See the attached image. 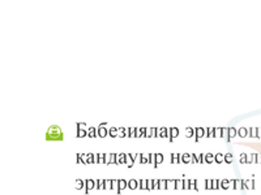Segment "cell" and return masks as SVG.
Masks as SVG:
<instances>
[{"instance_id": "8fae6325", "label": "cell", "mask_w": 261, "mask_h": 195, "mask_svg": "<svg viewBox=\"0 0 261 195\" xmlns=\"http://www.w3.org/2000/svg\"><path fill=\"white\" fill-rule=\"evenodd\" d=\"M187 136H192V129H191V127L187 129Z\"/></svg>"}, {"instance_id": "5b68a950", "label": "cell", "mask_w": 261, "mask_h": 195, "mask_svg": "<svg viewBox=\"0 0 261 195\" xmlns=\"http://www.w3.org/2000/svg\"><path fill=\"white\" fill-rule=\"evenodd\" d=\"M166 133H167L166 127H162V129H161V137H166Z\"/></svg>"}, {"instance_id": "277c9868", "label": "cell", "mask_w": 261, "mask_h": 195, "mask_svg": "<svg viewBox=\"0 0 261 195\" xmlns=\"http://www.w3.org/2000/svg\"><path fill=\"white\" fill-rule=\"evenodd\" d=\"M196 133H197V137H202V133H204V129H202V127H197V129H196Z\"/></svg>"}, {"instance_id": "6da1fadb", "label": "cell", "mask_w": 261, "mask_h": 195, "mask_svg": "<svg viewBox=\"0 0 261 195\" xmlns=\"http://www.w3.org/2000/svg\"><path fill=\"white\" fill-rule=\"evenodd\" d=\"M46 138L48 139V141H62L64 137H63V132L60 130V127L58 126V125H53V126H50V129L47 130V134H46Z\"/></svg>"}, {"instance_id": "52a82bcc", "label": "cell", "mask_w": 261, "mask_h": 195, "mask_svg": "<svg viewBox=\"0 0 261 195\" xmlns=\"http://www.w3.org/2000/svg\"><path fill=\"white\" fill-rule=\"evenodd\" d=\"M95 133H97V132H95L94 127H90V129H89V136L90 137H94Z\"/></svg>"}, {"instance_id": "30bf717a", "label": "cell", "mask_w": 261, "mask_h": 195, "mask_svg": "<svg viewBox=\"0 0 261 195\" xmlns=\"http://www.w3.org/2000/svg\"><path fill=\"white\" fill-rule=\"evenodd\" d=\"M110 134H111V136L115 137V134H116V129H115V127H113V129L110 130Z\"/></svg>"}, {"instance_id": "7a4b0ae2", "label": "cell", "mask_w": 261, "mask_h": 195, "mask_svg": "<svg viewBox=\"0 0 261 195\" xmlns=\"http://www.w3.org/2000/svg\"><path fill=\"white\" fill-rule=\"evenodd\" d=\"M98 134H99V137H106L107 130H106V127H105L103 124H102L101 126H99V129H98Z\"/></svg>"}, {"instance_id": "9c48e42d", "label": "cell", "mask_w": 261, "mask_h": 195, "mask_svg": "<svg viewBox=\"0 0 261 195\" xmlns=\"http://www.w3.org/2000/svg\"><path fill=\"white\" fill-rule=\"evenodd\" d=\"M246 133H247V130L244 129V127L239 129V134H241V136H246Z\"/></svg>"}, {"instance_id": "ba28073f", "label": "cell", "mask_w": 261, "mask_h": 195, "mask_svg": "<svg viewBox=\"0 0 261 195\" xmlns=\"http://www.w3.org/2000/svg\"><path fill=\"white\" fill-rule=\"evenodd\" d=\"M228 133H230V136H231V137H234L235 136V129H234V127H230V129H228Z\"/></svg>"}, {"instance_id": "8992f818", "label": "cell", "mask_w": 261, "mask_h": 195, "mask_svg": "<svg viewBox=\"0 0 261 195\" xmlns=\"http://www.w3.org/2000/svg\"><path fill=\"white\" fill-rule=\"evenodd\" d=\"M86 134V132L85 130H83V129H79V132H77V136L79 137H84Z\"/></svg>"}, {"instance_id": "7c38bea8", "label": "cell", "mask_w": 261, "mask_h": 195, "mask_svg": "<svg viewBox=\"0 0 261 195\" xmlns=\"http://www.w3.org/2000/svg\"><path fill=\"white\" fill-rule=\"evenodd\" d=\"M155 132H157V130H155L154 127H153V129H151V136L154 137V136H155Z\"/></svg>"}, {"instance_id": "3957f363", "label": "cell", "mask_w": 261, "mask_h": 195, "mask_svg": "<svg viewBox=\"0 0 261 195\" xmlns=\"http://www.w3.org/2000/svg\"><path fill=\"white\" fill-rule=\"evenodd\" d=\"M170 132H171V138H175V137L179 134V130L176 129V127H171V129H170Z\"/></svg>"}]
</instances>
